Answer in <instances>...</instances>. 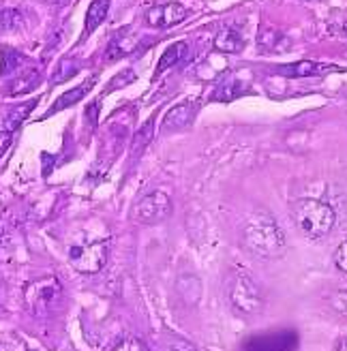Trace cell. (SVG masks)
<instances>
[{
    "label": "cell",
    "mask_w": 347,
    "mask_h": 351,
    "mask_svg": "<svg viewBox=\"0 0 347 351\" xmlns=\"http://www.w3.org/2000/svg\"><path fill=\"white\" fill-rule=\"evenodd\" d=\"M242 242L251 253L262 257H279L285 251V236L279 230V225L262 213L249 219L245 234H242Z\"/></svg>",
    "instance_id": "obj_1"
},
{
    "label": "cell",
    "mask_w": 347,
    "mask_h": 351,
    "mask_svg": "<svg viewBox=\"0 0 347 351\" xmlns=\"http://www.w3.org/2000/svg\"><path fill=\"white\" fill-rule=\"evenodd\" d=\"M291 217L307 238H324L335 227V210L320 199H296L291 204Z\"/></svg>",
    "instance_id": "obj_2"
},
{
    "label": "cell",
    "mask_w": 347,
    "mask_h": 351,
    "mask_svg": "<svg viewBox=\"0 0 347 351\" xmlns=\"http://www.w3.org/2000/svg\"><path fill=\"white\" fill-rule=\"evenodd\" d=\"M108 253H110L108 242L97 240L91 244H71L67 255H69V263H71L75 270L84 274H93L106 266Z\"/></svg>",
    "instance_id": "obj_3"
},
{
    "label": "cell",
    "mask_w": 347,
    "mask_h": 351,
    "mask_svg": "<svg viewBox=\"0 0 347 351\" xmlns=\"http://www.w3.org/2000/svg\"><path fill=\"white\" fill-rule=\"evenodd\" d=\"M171 199L163 191H152L133 208V221L142 225H157L171 215Z\"/></svg>",
    "instance_id": "obj_4"
},
{
    "label": "cell",
    "mask_w": 347,
    "mask_h": 351,
    "mask_svg": "<svg viewBox=\"0 0 347 351\" xmlns=\"http://www.w3.org/2000/svg\"><path fill=\"white\" fill-rule=\"evenodd\" d=\"M230 300L232 304L240 311V313H247L253 315L262 308L264 300H262V291L257 289V285L247 276V274H238L234 278V283L230 287Z\"/></svg>",
    "instance_id": "obj_5"
},
{
    "label": "cell",
    "mask_w": 347,
    "mask_h": 351,
    "mask_svg": "<svg viewBox=\"0 0 347 351\" xmlns=\"http://www.w3.org/2000/svg\"><path fill=\"white\" fill-rule=\"evenodd\" d=\"M298 349V335L291 330L272 332L264 337H253L240 351H296Z\"/></svg>",
    "instance_id": "obj_6"
},
{
    "label": "cell",
    "mask_w": 347,
    "mask_h": 351,
    "mask_svg": "<svg viewBox=\"0 0 347 351\" xmlns=\"http://www.w3.org/2000/svg\"><path fill=\"white\" fill-rule=\"evenodd\" d=\"M187 9L180 3H165V5H157L146 11V22L152 28H171L178 26L184 17H187Z\"/></svg>",
    "instance_id": "obj_7"
},
{
    "label": "cell",
    "mask_w": 347,
    "mask_h": 351,
    "mask_svg": "<svg viewBox=\"0 0 347 351\" xmlns=\"http://www.w3.org/2000/svg\"><path fill=\"white\" fill-rule=\"evenodd\" d=\"M137 47H140V37H137L135 28L123 26L112 34L110 45H108V56H110V60H116L120 56L133 54V51H137Z\"/></svg>",
    "instance_id": "obj_8"
},
{
    "label": "cell",
    "mask_w": 347,
    "mask_h": 351,
    "mask_svg": "<svg viewBox=\"0 0 347 351\" xmlns=\"http://www.w3.org/2000/svg\"><path fill=\"white\" fill-rule=\"evenodd\" d=\"M328 71H339V66L333 64H320L311 60H300L294 64H279L274 66V73L283 77H311V75H326Z\"/></svg>",
    "instance_id": "obj_9"
},
{
    "label": "cell",
    "mask_w": 347,
    "mask_h": 351,
    "mask_svg": "<svg viewBox=\"0 0 347 351\" xmlns=\"http://www.w3.org/2000/svg\"><path fill=\"white\" fill-rule=\"evenodd\" d=\"M198 114V103H180L176 108H171L165 118H163V131H178V129H184L189 127L191 122H193Z\"/></svg>",
    "instance_id": "obj_10"
},
{
    "label": "cell",
    "mask_w": 347,
    "mask_h": 351,
    "mask_svg": "<svg viewBox=\"0 0 347 351\" xmlns=\"http://www.w3.org/2000/svg\"><path fill=\"white\" fill-rule=\"evenodd\" d=\"M60 293V285L56 278H45V280H37V283H32L30 289H28V302L39 306V304H49L54 298Z\"/></svg>",
    "instance_id": "obj_11"
},
{
    "label": "cell",
    "mask_w": 347,
    "mask_h": 351,
    "mask_svg": "<svg viewBox=\"0 0 347 351\" xmlns=\"http://www.w3.org/2000/svg\"><path fill=\"white\" fill-rule=\"evenodd\" d=\"M95 77H91V80H86L84 84H80L77 88H73V90H69V93H64V95H60L56 101H54V105H51V110L45 114V116H51V114H56V112H62L64 108H71V105H75L77 101H82L84 99V95L91 90V88L95 86Z\"/></svg>",
    "instance_id": "obj_12"
},
{
    "label": "cell",
    "mask_w": 347,
    "mask_h": 351,
    "mask_svg": "<svg viewBox=\"0 0 347 351\" xmlns=\"http://www.w3.org/2000/svg\"><path fill=\"white\" fill-rule=\"evenodd\" d=\"M110 11V0H93V5L88 7V13H86V24H84V39L88 37L91 32H95L101 22H106Z\"/></svg>",
    "instance_id": "obj_13"
},
{
    "label": "cell",
    "mask_w": 347,
    "mask_h": 351,
    "mask_svg": "<svg viewBox=\"0 0 347 351\" xmlns=\"http://www.w3.org/2000/svg\"><path fill=\"white\" fill-rule=\"evenodd\" d=\"M245 47V39L240 37V32L234 28H225L217 34L215 39V49L221 54H238V51Z\"/></svg>",
    "instance_id": "obj_14"
},
{
    "label": "cell",
    "mask_w": 347,
    "mask_h": 351,
    "mask_svg": "<svg viewBox=\"0 0 347 351\" xmlns=\"http://www.w3.org/2000/svg\"><path fill=\"white\" fill-rule=\"evenodd\" d=\"M257 45L266 51H285L289 47V39L274 28H262L257 34Z\"/></svg>",
    "instance_id": "obj_15"
},
{
    "label": "cell",
    "mask_w": 347,
    "mask_h": 351,
    "mask_svg": "<svg viewBox=\"0 0 347 351\" xmlns=\"http://www.w3.org/2000/svg\"><path fill=\"white\" fill-rule=\"evenodd\" d=\"M242 86L238 80H234L230 73H225L223 77H221V82L217 84V88H215V95H213V101H234L236 97H240L242 93Z\"/></svg>",
    "instance_id": "obj_16"
},
{
    "label": "cell",
    "mask_w": 347,
    "mask_h": 351,
    "mask_svg": "<svg viewBox=\"0 0 347 351\" xmlns=\"http://www.w3.org/2000/svg\"><path fill=\"white\" fill-rule=\"evenodd\" d=\"M187 56H189V45H187L184 41H178V43L169 45V47L163 51V56H161V60H159V64H157V75H161V73L165 71V69H169V66H174V64L182 62Z\"/></svg>",
    "instance_id": "obj_17"
},
{
    "label": "cell",
    "mask_w": 347,
    "mask_h": 351,
    "mask_svg": "<svg viewBox=\"0 0 347 351\" xmlns=\"http://www.w3.org/2000/svg\"><path fill=\"white\" fill-rule=\"evenodd\" d=\"M41 75L37 69H28V71L20 73L11 84H9V95L11 97H17V95H24V93H30L34 90V86L39 84Z\"/></svg>",
    "instance_id": "obj_18"
},
{
    "label": "cell",
    "mask_w": 347,
    "mask_h": 351,
    "mask_svg": "<svg viewBox=\"0 0 347 351\" xmlns=\"http://www.w3.org/2000/svg\"><path fill=\"white\" fill-rule=\"evenodd\" d=\"M37 103H39L37 99H32V101H28V103H22V105H15V108H11V110L7 112V116H5V129H7L9 133H13V131L26 120V116L32 112V108H37Z\"/></svg>",
    "instance_id": "obj_19"
},
{
    "label": "cell",
    "mask_w": 347,
    "mask_h": 351,
    "mask_svg": "<svg viewBox=\"0 0 347 351\" xmlns=\"http://www.w3.org/2000/svg\"><path fill=\"white\" fill-rule=\"evenodd\" d=\"M20 64H22V54H20V51H15L13 47H3V49H0V75L13 73Z\"/></svg>",
    "instance_id": "obj_20"
},
{
    "label": "cell",
    "mask_w": 347,
    "mask_h": 351,
    "mask_svg": "<svg viewBox=\"0 0 347 351\" xmlns=\"http://www.w3.org/2000/svg\"><path fill=\"white\" fill-rule=\"evenodd\" d=\"M75 73H80V64L73 58H62L56 66L54 75H51V84H62L67 80H71Z\"/></svg>",
    "instance_id": "obj_21"
},
{
    "label": "cell",
    "mask_w": 347,
    "mask_h": 351,
    "mask_svg": "<svg viewBox=\"0 0 347 351\" xmlns=\"http://www.w3.org/2000/svg\"><path fill=\"white\" fill-rule=\"evenodd\" d=\"M152 131H154V127H152V118H150L148 122H144V127L137 131V135L133 137V146H131L133 154L142 152L148 146V142L152 139Z\"/></svg>",
    "instance_id": "obj_22"
},
{
    "label": "cell",
    "mask_w": 347,
    "mask_h": 351,
    "mask_svg": "<svg viewBox=\"0 0 347 351\" xmlns=\"http://www.w3.org/2000/svg\"><path fill=\"white\" fill-rule=\"evenodd\" d=\"M22 22V15L17 13L15 9H3L0 11V32H7L17 28Z\"/></svg>",
    "instance_id": "obj_23"
},
{
    "label": "cell",
    "mask_w": 347,
    "mask_h": 351,
    "mask_svg": "<svg viewBox=\"0 0 347 351\" xmlns=\"http://www.w3.org/2000/svg\"><path fill=\"white\" fill-rule=\"evenodd\" d=\"M135 80V73L131 71V69H127V71H123V73H116L112 80H110V84L106 86V95H110V93H114L116 88H123V86H127V84H131Z\"/></svg>",
    "instance_id": "obj_24"
},
{
    "label": "cell",
    "mask_w": 347,
    "mask_h": 351,
    "mask_svg": "<svg viewBox=\"0 0 347 351\" xmlns=\"http://www.w3.org/2000/svg\"><path fill=\"white\" fill-rule=\"evenodd\" d=\"M331 304L337 313H341L347 317V287H341L331 295Z\"/></svg>",
    "instance_id": "obj_25"
},
{
    "label": "cell",
    "mask_w": 347,
    "mask_h": 351,
    "mask_svg": "<svg viewBox=\"0 0 347 351\" xmlns=\"http://www.w3.org/2000/svg\"><path fill=\"white\" fill-rule=\"evenodd\" d=\"M335 263H337V268H339L341 272L347 274V240L337 249V253H335Z\"/></svg>",
    "instance_id": "obj_26"
},
{
    "label": "cell",
    "mask_w": 347,
    "mask_h": 351,
    "mask_svg": "<svg viewBox=\"0 0 347 351\" xmlns=\"http://www.w3.org/2000/svg\"><path fill=\"white\" fill-rule=\"evenodd\" d=\"M116 351H148L140 341L137 339H125V341H120Z\"/></svg>",
    "instance_id": "obj_27"
},
{
    "label": "cell",
    "mask_w": 347,
    "mask_h": 351,
    "mask_svg": "<svg viewBox=\"0 0 347 351\" xmlns=\"http://www.w3.org/2000/svg\"><path fill=\"white\" fill-rule=\"evenodd\" d=\"M171 351H200V349L189 341H174Z\"/></svg>",
    "instance_id": "obj_28"
},
{
    "label": "cell",
    "mask_w": 347,
    "mask_h": 351,
    "mask_svg": "<svg viewBox=\"0 0 347 351\" xmlns=\"http://www.w3.org/2000/svg\"><path fill=\"white\" fill-rule=\"evenodd\" d=\"M9 142H11V133H9L5 127H0V154H3V152L7 150Z\"/></svg>",
    "instance_id": "obj_29"
},
{
    "label": "cell",
    "mask_w": 347,
    "mask_h": 351,
    "mask_svg": "<svg viewBox=\"0 0 347 351\" xmlns=\"http://www.w3.org/2000/svg\"><path fill=\"white\" fill-rule=\"evenodd\" d=\"M337 351H347V341L339 343V349H337Z\"/></svg>",
    "instance_id": "obj_30"
},
{
    "label": "cell",
    "mask_w": 347,
    "mask_h": 351,
    "mask_svg": "<svg viewBox=\"0 0 347 351\" xmlns=\"http://www.w3.org/2000/svg\"><path fill=\"white\" fill-rule=\"evenodd\" d=\"M345 28H347V26H345Z\"/></svg>",
    "instance_id": "obj_31"
}]
</instances>
